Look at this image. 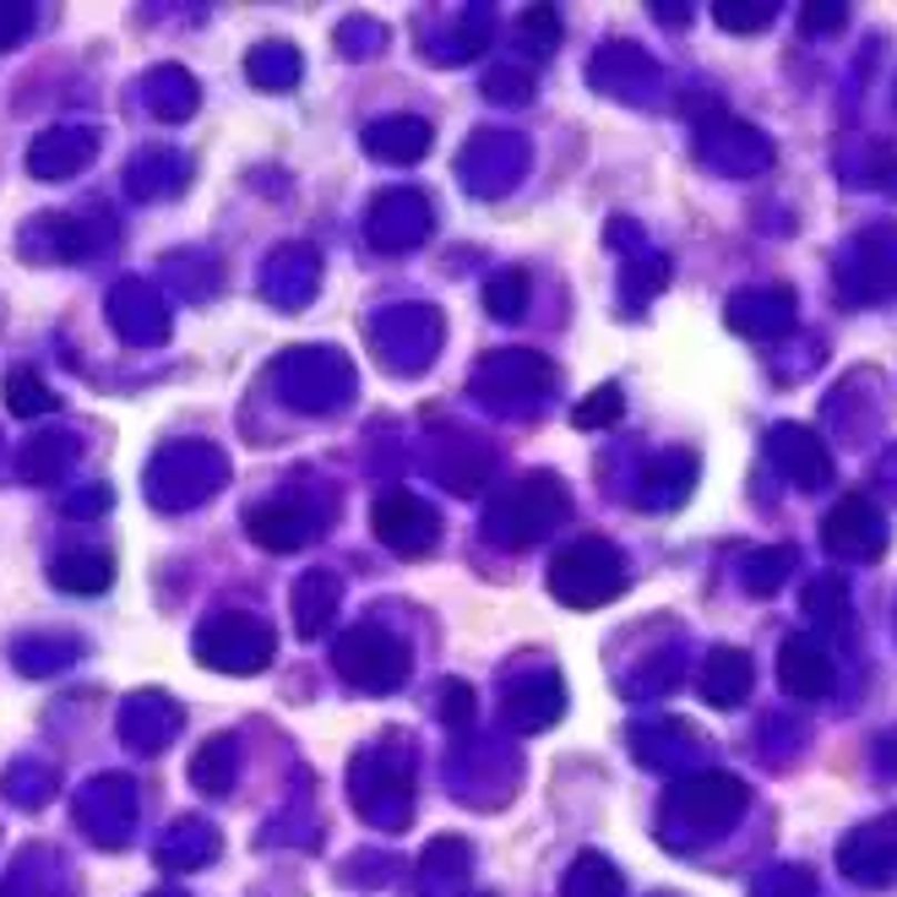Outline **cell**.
<instances>
[{
    "label": "cell",
    "mask_w": 897,
    "mask_h": 897,
    "mask_svg": "<svg viewBox=\"0 0 897 897\" xmlns=\"http://www.w3.org/2000/svg\"><path fill=\"white\" fill-rule=\"evenodd\" d=\"M615 414H621V386H598L587 403H577L582 430H593V424H615Z\"/></svg>",
    "instance_id": "cell-1"
}]
</instances>
